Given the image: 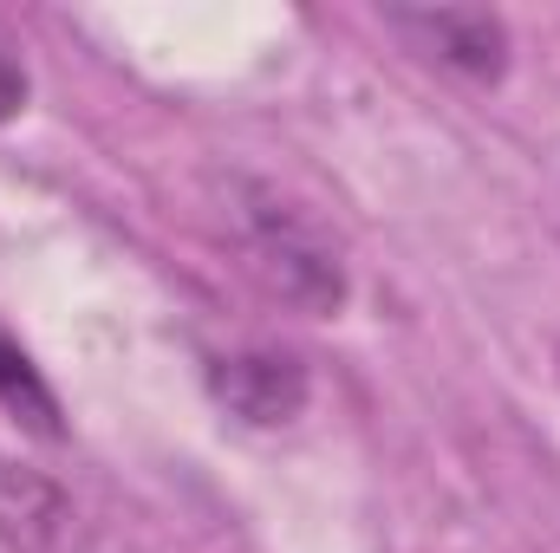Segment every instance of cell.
<instances>
[{
    "label": "cell",
    "instance_id": "obj_1",
    "mask_svg": "<svg viewBox=\"0 0 560 553\" xmlns=\"http://www.w3.org/2000/svg\"><path fill=\"white\" fill-rule=\"evenodd\" d=\"M235 242L248 255V268L268 280V293H280L300 313H339L346 306V261L332 248V235L287 202L268 183H235Z\"/></svg>",
    "mask_w": 560,
    "mask_h": 553
},
{
    "label": "cell",
    "instance_id": "obj_2",
    "mask_svg": "<svg viewBox=\"0 0 560 553\" xmlns=\"http://www.w3.org/2000/svg\"><path fill=\"white\" fill-rule=\"evenodd\" d=\"M209 391H215V404L229 416H242L255 430H280V423H293L306 411L313 378H306V365L293 352L248 345V352H229V358L209 365Z\"/></svg>",
    "mask_w": 560,
    "mask_h": 553
},
{
    "label": "cell",
    "instance_id": "obj_3",
    "mask_svg": "<svg viewBox=\"0 0 560 553\" xmlns=\"http://www.w3.org/2000/svg\"><path fill=\"white\" fill-rule=\"evenodd\" d=\"M392 26L411 33L423 52H436L443 66H456L469 79H502V66H509V26L495 13L436 7V13H392Z\"/></svg>",
    "mask_w": 560,
    "mask_h": 553
},
{
    "label": "cell",
    "instance_id": "obj_4",
    "mask_svg": "<svg viewBox=\"0 0 560 553\" xmlns=\"http://www.w3.org/2000/svg\"><path fill=\"white\" fill-rule=\"evenodd\" d=\"M66 528H72L66 489L52 475L0 456V541L13 553H59Z\"/></svg>",
    "mask_w": 560,
    "mask_h": 553
},
{
    "label": "cell",
    "instance_id": "obj_5",
    "mask_svg": "<svg viewBox=\"0 0 560 553\" xmlns=\"http://www.w3.org/2000/svg\"><path fill=\"white\" fill-rule=\"evenodd\" d=\"M0 411L13 416L20 430H33L39 443H59L66 436V423H59V398H52V385L39 378V365L26 358V345L0 326Z\"/></svg>",
    "mask_w": 560,
    "mask_h": 553
},
{
    "label": "cell",
    "instance_id": "obj_6",
    "mask_svg": "<svg viewBox=\"0 0 560 553\" xmlns=\"http://www.w3.org/2000/svg\"><path fill=\"white\" fill-rule=\"evenodd\" d=\"M20 111H26V72H20V59L0 46V125L20 118Z\"/></svg>",
    "mask_w": 560,
    "mask_h": 553
}]
</instances>
